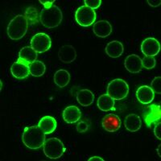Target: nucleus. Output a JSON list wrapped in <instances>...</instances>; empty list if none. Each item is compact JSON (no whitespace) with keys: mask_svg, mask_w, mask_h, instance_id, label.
I'll use <instances>...</instances> for the list:
<instances>
[{"mask_svg":"<svg viewBox=\"0 0 161 161\" xmlns=\"http://www.w3.org/2000/svg\"><path fill=\"white\" fill-rule=\"evenodd\" d=\"M24 144L30 149H39L44 146L45 142V134L39 128L38 126H27L22 135Z\"/></svg>","mask_w":161,"mask_h":161,"instance_id":"1","label":"nucleus"},{"mask_svg":"<svg viewBox=\"0 0 161 161\" xmlns=\"http://www.w3.org/2000/svg\"><path fill=\"white\" fill-rule=\"evenodd\" d=\"M28 22L25 16L18 15L11 20L8 26V35L11 40H18L22 39L28 31Z\"/></svg>","mask_w":161,"mask_h":161,"instance_id":"2","label":"nucleus"},{"mask_svg":"<svg viewBox=\"0 0 161 161\" xmlns=\"http://www.w3.org/2000/svg\"><path fill=\"white\" fill-rule=\"evenodd\" d=\"M62 19L63 15L61 10L57 6H53L48 9L44 8L40 12V22L47 29L54 28L60 25Z\"/></svg>","mask_w":161,"mask_h":161,"instance_id":"3","label":"nucleus"},{"mask_svg":"<svg viewBox=\"0 0 161 161\" xmlns=\"http://www.w3.org/2000/svg\"><path fill=\"white\" fill-rule=\"evenodd\" d=\"M66 151L64 143L57 138H50L44 143V153L49 159H59Z\"/></svg>","mask_w":161,"mask_h":161,"instance_id":"4","label":"nucleus"},{"mask_svg":"<svg viewBox=\"0 0 161 161\" xmlns=\"http://www.w3.org/2000/svg\"><path fill=\"white\" fill-rule=\"evenodd\" d=\"M129 93L128 84L123 79H114L107 86V94L114 100H122Z\"/></svg>","mask_w":161,"mask_h":161,"instance_id":"5","label":"nucleus"},{"mask_svg":"<svg viewBox=\"0 0 161 161\" xmlns=\"http://www.w3.org/2000/svg\"><path fill=\"white\" fill-rule=\"evenodd\" d=\"M96 18L97 16L95 11L86 6H81L76 11V21L79 25L82 27H90L95 22Z\"/></svg>","mask_w":161,"mask_h":161,"instance_id":"6","label":"nucleus"},{"mask_svg":"<svg viewBox=\"0 0 161 161\" xmlns=\"http://www.w3.org/2000/svg\"><path fill=\"white\" fill-rule=\"evenodd\" d=\"M31 47L37 53H43L48 51L52 45L51 38L45 33H37L31 40Z\"/></svg>","mask_w":161,"mask_h":161,"instance_id":"7","label":"nucleus"},{"mask_svg":"<svg viewBox=\"0 0 161 161\" xmlns=\"http://www.w3.org/2000/svg\"><path fill=\"white\" fill-rule=\"evenodd\" d=\"M143 118L145 123L148 128H150L153 123H160V106L157 104H152L149 106L143 113Z\"/></svg>","mask_w":161,"mask_h":161,"instance_id":"8","label":"nucleus"},{"mask_svg":"<svg viewBox=\"0 0 161 161\" xmlns=\"http://www.w3.org/2000/svg\"><path fill=\"white\" fill-rule=\"evenodd\" d=\"M141 51L146 57H155L160 51V44L156 38H147L141 44Z\"/></svg>","mask_w":161,"mask_h":161,"instance_id":"9","label":"nucleus"},{"mask_svg":"<svg viewBox=\"0 0 161 161\" xmlns=\"http://www.w3.org/2000/svg\"><path fill=\"white\" fill-rule=\"evenodd\" d=\"M102 126L106 131L115 132L121 127L122 122H121L120 118L118 115L109 114L103 119Z\"/></svg>","mask_w":161,"mask_h":161,"instance_id":"10","label":"nucleus"},{"mask_svg":"<svg viewBox=\"0 0 161 161\" xmlns=\"http://www.w3.org/2000/svg\"><path fill=\"white\" fill-rule=\"evenodd\" d=\"M37 53L31 47L27 46L20 50L17 61L29 67L34 61L36 60Z\"/></svg>","mask_w":161,"mask_h":161,"instance_id":"11","label":"nucleus"},{"mask_svg":"<svg viewBox=\"0 0 161 161\" xmlns=\"http://www.w3.org/2000/svg\"><path fill=\"white\" fill-rule=\"evenodd\" d=\"M58 58L63 63H71L77 58V53L73 45L61 46L58 51Z\"/></svg>","mask_w":161,"mask_h":161,"instance_id":"12","label":"nucleus"},{"mask_svg":"<svg viewBox=\"0 0 161 161\" xmlns=\"http://www.w3.org/2000/svg\"><path fill=\"white\" fill-rule=\"evenodd\" d=\"M125 68L131 73H139L143 69L142 59L136 54H131L126 57L124 63Z\"/></svg>","mask_w":161,"mask_h":161,"instance_id":"13","label":"nucleus"},{"mask_svg":"<svg viewBox=\"0 0 161 161\" xmlns=\"http://www.w3.org/2000/svg\"><path fill=\"white\" fill-rule=\"evenodd\" d=\"M136 97L142 104H150L155 97V93L151 87L143 86L136 90Z\"/></svg>","mask_w":161,"mask_h":161,"instance_id":"14","label":"nucleus"},{"mask_svg":"<svg viewBox=\"0 0 161 161\" xmlns=\"http://www.w3.org/2000/svg\"><path fill=\"white\" fill-rule=\"evenodd\" d=\"M93 31L97 37L105 38L111 34L112 26L106 20H100L93 24Z\"/></svg>","mask_w":161,"mask_h":161,"instance_id":"15","label":"nucleus"},{"mask_svg":"<svg viewBox=\"0 0 161 161\" xmlns=\"http://www.w3.org/2000/svg\"><path fill=\"white\" fill-rule=\"evenodd\" d=\"M81 117V112L76 106H69L63 111V119L69 124L78 122Z\"/></svg>","mask_w":161,"mask_h":161,"instance_id":"16","label":"nucleus"},{"mask_svg":"<svg viewBox=\"0 0 161 161\" xmlns=\"http://www.w3.org/2000/svg\"><path fill=\"white\" fill-rule=\"evenodd\" d=\"M38 126L45 135L52 134L57 128V121L52 116H44L39 121Z\"/></svg>","mask_w":161,"mask_h":161,"instance_id":"17","label":"nucleus"},{"mask_svg":"<svg viewBox=\"0 0 161 161\" xmlns=\"http://www.w3.org/2000/svg\"><path fill=\"white\" fill-rule=\"evenodd\" d=\"M106 53L110 57L112 58H118L123 55L124 52L123 44L118 40H113L108 43L106 46Z\"/></svg>","mask_w":161,"mask_h":161,"instance_id":"18","label":"nucleus"},{"mask_svg":"<svg viewBox=\"0 0 161 161\" xmlns=\"http://www.w3.org/2000/svg\"><path fill=\"white\" fill-rule=\"evenodd\" d=\"M11 73L17 79H25L30 74L29 67L19 61L13 63L11 67Z\"/></svg>","mask_w":161,"mask_h":161,"instance_id":"19","label":"nucleus"},{"mask_svg":"<svg viewBox=\"0 0 161 161\" xmlns=\"http://www.w3.org/2000/svg\"><path fill=\"white\" fill-rule=\"evenodd\" d=\"M77 100L80 106L86 107L90 106L94 102V94L90 90H80L77 94Z\"/></svg>","mask_w":161,"mask_h":161,"instance_id":"20","label":"nucleus"},{"mask_svg":"<svg viewBox=\"0 0 161 161\" xmlns=\"http://www.w3.org/2000/svg\"><path fill=\"white\" fill-rule=\"evenodd\" d=\"M125 127L130 132L138 131L141 128L140 117L136 114H130L125 119Z\"/></svg>","mask_w":161,"mask_h":161,"instance_id":"21","label":"nucleus"},{"mask_svg":"<svg viewBox=\"0 0 161 161\" xmlns=\"http://www.w3.org/2000/svg\"><path fill=\"white\" fill-rule=\"evenodd\" d=\"M97 107L104 112L114 110V100L107 93L103 94L97 98Z\"/></svg>","mask_w":161,"mask_h":161,"instance_id":"22","label":"nucleus"},{"mask_svg":"<svg viewBox=\"0 0 161 161\" xmlns=\"http://www.w3.org/2000/svg\"><path fill=\"white\" fill-rule=\"evenodd\" d=\"M70 74L67 70L59 69L54 74V82L60 88H64L69 83Z\"/></svg>","mask_w":161,"mask_h":161,"instance_id":"23","label":"nucleus"},{"mask_svg":"<svg viewBox=\"0 0 161 161\" xmlns=\"http://www.w3.org/2000/svg\"><path fill=\"white\" fill-rule=\"evenodd\" d=\"M29 71L33 77H41L46 71L45 64L40 60H36L29 66Z\"/></svg>","mask_w":161,"mask_h":161,"instance_id":"24","label":"nucleus"},{"mask_svg":"<svg viewBox=\"0 0 161 161\" xmlns=\"http://www.w3.org/2000/svg\"><path fill=\"white\" fill-rule=\"evenodd\" d=\"M24 16L27 19L28 22L32 24H37L39 22V15L36 8L34 7H29L24 12Z\"/></svg>","mask_w":161,"mask_h":161,"instance_id":"25","label":"nucleus"},{"mask_svg":"<svg viewBox=\"0 0 161 161\" xmlns=\"http://www.w3.org/2000/svg\"><path fill=\"white\" fill-rule=\"evenodd\" d=\"M142 65L147 69H152L156 67V61L153 57H146L142 59Z\"/></svg>","mask_w":161,"mask_h":161,"instance_id":"26","label":"nucleus"},{"mask_svg":"<svg viewBox=\"0 0 161 161\" xmlns=\"http://www.w3.org/2000/svg\"><path fill=\"white\" fill-rule=\"evenodd\" d=\"M151 88L154 91V93L161 94V77H156L151 83Z\"/></svg>","mask_w":161,"mask_h":161,"instance_id":"27","label":"nucleus"},{"mask_svg":"<svg viewBox=\"0 0 161 161\" xmlns=\"http://www.w3.org/2000/svg\"><path fill=\"white\" fill-rule=\"evenodd\" d=\"M85 6L88 7V8H91L93 10L97 9L102 4V1L101 0H85Z\"/></svg>","mask_w":161,"mask_h":161,"instance_id":"28","label":"nucleus"},{"mask_svg":"<svg viewBox=\"0 0 161 161\" xmlns=\"http://www.w3.org/2000/svg\"><path fill=\"white\" fill-rule=\"evenodd\" d=\"M76 130L79 133H85L89 130V123L86 121H80L77 123Z\"/></svg>","mask_w":161,"mask_h":161,"instance_id":"29","label":"nucleus"},{"mask_svg":"<svg viewBox=\"0 0 161 161\" xmlns=\"http://www.w3.org/2000/svg\"><path fill=\"white\" fill-rule=\"evenodd\" d=\"M160 130H161V124L160 123H158L156 125V126H155V128H154V134H155L156 137L159 140H160L161 139Z\"/></svg>","mask_w":161,"mask_h":161,"instance_id":"30","label":"nucleus"},{"mask_svg":"<svg viewBox=\"0 0 161 161\" xmlns=\"http://www.w3.org/2000/svg\"><path fill=\"white\" fill-rule=\"evenodd\" d=\"M39 2L42 4L44 7L45 9H48V8H50L51 7H53V4L55 3V0H52V1H44V0H40Z\"/></svg>","mask_w":161,"mask_h":161,"instance_id":"31","label":"nucleus"},{"mask_svg":"<svg viewBox=\"0 0 161 161\" xmlns=\"http://www.w3.org/2000/svg\"><path fill=\"white\" fill-rule=\"evenodd\" d=\"M147 3L149 6L153 7V8H157L159 6H160L161 1L160 0H147Z\"/></svg>","mask_w":161,"mask_h":161,"instance_id":"32","label":"nucleus"},{"mask_svg":"<svg viewBox=\"0 0 161 161\" xmlns=\"http://www.w3.org/2000/svg\"><path fill=\"white\" fill-rule=\"evenodd\" d=\"M89 161H93V160H98V161H104L103 158H101L100 156H93V157L90 158L88 159Z\"/></svg>","mask_w":161,"mask_h":161,"instance_id":"33","label":"nucleus"},{"mask_svg":"<svg viewBox=\"0 0 161 161\" xmlns=\"http://www.w3.org/2000/svg\"><path fill=\"white\" fill-rule=\"evenodd\" d=\"M160 147H161V144H159V148L157 149V152H158V154H159V157H160V156H161V155H160Z\"/></svg>","mask_w":161,"mask_h":161,"instance_id":"34","label":"nucleus"},{"mask_svg":"<svg viewBox=\"0 0 161 161\" xmlns=\"http://www.w3.org/2000/svg\"><path fill=\"white\" fill-rule=\"evenodd\" d=\"M0 85H1V87H0V91H2V90H3V81L2 80H0Z\"/></svg>","mask_w":161,"mask_h":161,"instance_id":"35","label":"nucleus"}]
</instances>
